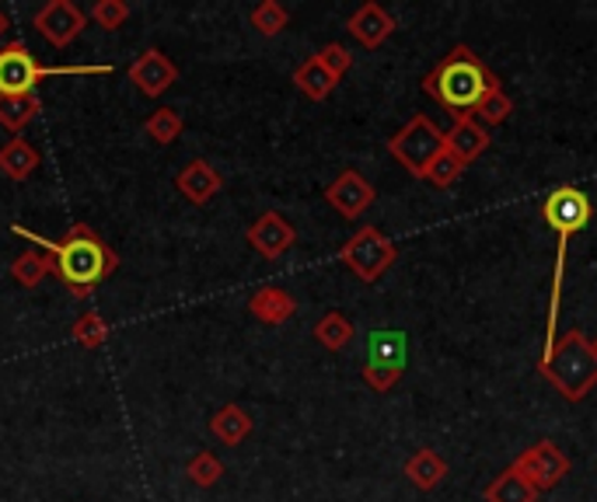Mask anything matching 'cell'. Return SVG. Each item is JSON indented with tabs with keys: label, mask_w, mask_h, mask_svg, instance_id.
I'll return each instance as SVG.
<instances>
[{
	"label": "cell",
	"mask_w": 597,
	"mask_h": 502,
	"mask_svg": "<svg viewBox=\"0 0 597 502\" xmlns=\"http://www.w3.org/2000/svg\"><path fill=\"white\" fill-rule=\"evenodd\" d=\"M11 235L25 238L39 251H46L52 262V276H57L77 300L92 297L119 268V255L98 238V230L92 224H70L67 235L57 241L35 235V230H25L22 224H14Z\"/></svg>",
	"instance_id": "cell-1"
},
{
	"label": "cell",
	"mask_w": 597,
	"mask_h": 502,
	"mask_svg": "<svg viewBox=\"0 0 597 502\" xmlns=\"http://www.w3.org/2000/svg\"><path fill=\"white\" fill-rule=\"evenodd\" d=\"M541 217L556 230V265H552V294L546 308V338H541V356H546L559 338V308H563V276H566V251L570 241L581 235L594 217V203L584 189L576 186H556L546 203H541Z\"/></svg>",
	"instance_id": "cell-2"
},
{
	"label": "cell",
	"mask_w": 597,
	"mask_h": 502,
	"mask_svg": "<svg viewBox=\"0 0 597 502\" xmlns=\"http://www.w3.org/2000/svg\"><path fill=\"white\" fill-rule=\"evenodd\" d=\"M497 87H503L500 77L468 46H454L430 74H423V92L441 101L454 119L471 116Z\"/></svg>",
	"instance_id": "cell-3"
},
{
	"label": "cell",
	"mask_w": 597,
	"mask_h": 502,
	"mask_svg": "<svg viewBox=\"0 0 597 502\" xmlns=\"http://www.w3.org/2000/svg\"><path fill=\"white\" fill-rule=\"evenodd\" d=\"M538 373L563 394L566 402H584L597 387V352L581 328L556 338V346L538 356Z\"/></svg>",
	"instance_id": "cell-4"
},
{
	"label": "cell",
	"mask_w": 597,
	"mask_h": 502,
	"mask_svg": "<svg viewBox=\"0 0 597 502\" xmlns=\"http://www.w3.org/2000/svg\"><path fill=\"white\" fill-rule=\"evenodd\" d=\"M74 74H112V67H43L25 43H8L0 49V95H35L39 81Z\"/></svg>",
	"instance_id": "cell-5"
},
{
	"label": "cell",
	"mask_w": 597,
	"mask_h": 502,
	"mask_svg": "<svg viewBox=\"0 0 597 502\" xmlns=\"http://www.w3.org/2000/svg\"><path fill=\"white\" fill-rule=\"evenodd\" d=\"M447 151V133L430 116H413L402 130L389 140V154L406 168L413 178H427L430 165Z\"/></svg>",
	"instance_id": "cell-6"
},
{
	"label": "cell",
	"mask_w": 597,
	"mask_h": 502,
	"mask_svg": "<svg viewBox=\"0 0 597 502\" xmlns=\"http://www.w3.org/2000/svg\"><path fill=\"white\" fill-rule=\"evenodd\" d=\"M406 360H409V343L406 335L398 328H378L367 338V363H363V384L378 391V394H389L402 373H406Z\"/></svg>",
	"instance_id": "cell-7"
},
{
	"label": "cell",
	"mask_w": 597,
	"mask_h": 502,
	"mask_svg": "<svg viewBox=\"0 0 597 502\" xmlns=\"http://www.w3.org/2000/svg\"><path fill=\"white\" fill-rule=\"evenodd\" d=\"M395 255H398L395 241L384 235V230L371 227V224L360 227L357 235L339 248V262L363 283H374V279H381L384 273H389Z\"/></svg>",
	"instance_id": "cell-8"
},
{
	"label": "cell",
	"mask_w": 597,
	"mask_h": 502,
	"mask_svg": "<svg viewBox=\"0 0 597 502\" xmlns=\"http://www.w3.org/2000/svg\"><path fill=\"white\" fill-rule=\"evenodd\" d=\"M514 471L541 495V492L556 489L559 481L570 475V457L559 451L556 440H538L528 446V451H521L514 457Z\"/></svg>",
	"instance_id": "cell-9"
},
{
	"label": "cell",
	"mask_w": 597,
	"mask_h": 502,
	"mask_svg": "<svg viewBox=\"0 0 597 502\" xmlns=\"http://www.w3.org/2000/svg\"><path fill=\"white\" fill-rule=\"evenodd\" d=\"M87 25V14L74 0H46V4L32 14V28L43 35L52 49H67Z\"/></svg>",
	"instance_id": "cell-10"
},
{
	"label": "cell",
	"mask_w": 597,
	"mask_h": 502,
	"mask_svg": "<svg viewBox=\"0 0 597 502\" xmlns=\"http://www.w3.org/2000/svg\"><path fill=\"white\" fill-rule=\"evenodd\" d=\"M374 200H378L374 186L367 182V178H363L360 171H354V168L339 171V175L325 186V203H329L332 210H336L339 217H346V220L363 217V213L374 206Z\"/></svg>",
	"instance_id": "cell-11"
},
{
	"label": "cell",
	"mask_w": 597,
	"mask_h": 502,
	"mask_svg": "<svg viewBox=\"0 0 597 502\" xmlns=\"http://www.w3.org/2000/svg\"><path fill=\"white\" fill-rule=\"evenodd\" d=\"M244 241H249L266 262H276L279 255H287V251L297 244V230L284 213L266 210L262 217H255L249 224V230H244Z\"/></svg>",
	"instance_id": "cell-12"
},
{
	"label": "cell",
	"mask_w": 597,
	"mask_h": 502,
	"mask_svg": "<svg viewBox=\"0 0 597 502\" xmlns=\"http://www.w3.org/2000/svg\"><path fill=\"white\" fill-rule=\"evenodd\" d=\"M127 77L130 84H136V92L140 95H147V98H162L168 87L179 81V67H175L162 49H144L140 57L133 60V67L127 70Z\"/></svg>",
	"instance_id": "cell-13"
},
{
	"label": "cell",
	"mask_w": 597,
	"mask_h": 502,
	"mask_svg": "<svg viewBox=\"0 0 597 502\" xmlns=\"http://www.w3.org/2000/svg\"><path fill=\"white\" fill-rule=\"evenodd\" d=\"M175 189H179L182 200H189L192 206H206L214 195H220L224 189V175L210 165V160L203 157H192L186 160V165L179 168V175H175Z\"/></svg>",
	"instance_id": "cell-14"
},
{
	"label": "cell",
	"mask_w": 597,
	"mask_h": 502,
	"mask_svg": "<svg viewBox=\"0 0 597 502\" xmlns=\"http://www.w3.org/2000/svg\"><path fill=\"white\" fill-rule=\"evenodd\" d=\"M346 28H349V35H354V39L363 49H378V46H384L395 35V17L371 0V4H360L354 14H349Z\"/></svg>",
	"instance_id": "cell-15"
},
{
	"label": "cell",
	"mask_w": 597,
	"mask_h": 502,
	"mask_svg": "<svg viewBox=\"0 0 597 502\" xmlns=\"http://www.w3.org/2000/svg\"><path fill=\"white\" fill-rule=\"evenodd\" d=\"M249 314L262 325H284L297 314V300L284 290V286H259L249 297Z\"/></svg>",
	"instance_id": "cell-16"
},
{
	"label": "cell",
	"mask_w": 597,
	"mask_h": 502,
	"mask_svg": "<svg viewBox=\"0 0 597 502\" xmlns=\"http://www.w3.org/2000/svg\"><path fill=\"white\" fill-rule=\"evenodd\" d=\"M489 130L486 125H479L471 116H462L454 119V125L447 130V151L462 160V165H468V160H476L489 151Z\"/></svg>",
	"instance_id": "cell-17"
},
{
	"label": "cell",
	"mask_w": 597,
	"mask_h": 502,
	"mask_svg": "<svg viewBox=\"0 0 597 502\" xmlns=\"http://www.w3.org/2000/svg\"><path fill=\"white\" fill-rule=\"evenodd\" d=\"M252 416L241 405H220L214 416H210V437L220 440L224 446H238L252 437Z\"/></svg>",
	"instance_id": "cell-18"
},
{
	"label": "cell",
	"mask_w": 597,
	"mask_h": 502,
	"mask_svg": "<svg viewBox=\"0 0 597 502\" xmlns=\"http://www.w3.org/2000/svg\"><path fill=\"white\" fill-rule=\"evenodd\" d=\"M402 471L409 475V481H413L416 489L433 492L447 478V461L437 451H430V446H419V451H413L406 457V468H402Z\"/></svg>",
	"instance_id": "cell-19"
},
{
	"label": "cell",
	"mask_w": 597,
	"mask_h": 502,
	"mask_svg": "<svg viewBox=\"0 0 597 502\" xmlns=\"http://www.w3.org/2000/svg\"><path fill=\"white\" fill-rule=\"evenodd\" d=\"M39 165H43V157L25 136H14L0 147V171H4L11 182H25V178L39 171Z\"/></svg>",
	"instance_id": "cell-20"
},
{
	"label": "cell",
	"mask_w": 597,
	"mask_h": 502,
	"mask_svg": "<svg viewBox=\"0 0 597 502\" xmlns=\"http://www.w3.org/2000/svg\"><path fill=\"white\" fill-rule=\"evenodd\" d=\"M294 84H297V92H301L305 98L325 101V98H332V92H336L339 81L329 74L319 57H308L305 63L294 67Z\"/></svg>",
	"instance_id": "cell-21"
},
{
	"label": "cell",
	"mask_w": 597,
	"mask_h": 502,
	"mask_svg": "<svg viewBox=\"0 0 597 502\" xmlns=\"http://www.w3.org/2000/svg\"><path fill=\"white\" fill-rule=\"evenodd\" d=\"M354 335H357V325L343 311H325L319 321H314V343L325 346L329 352H343L349 343H354Z\"/></svg>",
	"instance_id": "cell-22"
},
{
	"label": "cell",
	"mask_w": 597,
	"mask_h": 502,
	"mask_svg": "<svg viewBox=\"0 0 597 502\" xmlns=\"http://www.w3.org/2000/svg\"><path fill=\"white\" fill-rule=\"evenodd\" d=\"M482 495H486V502H538V492L514 471V464L489 481Z\"/></svg>",
	"instance_id": "cell-23"
},
{
	"label": "cell",
	"mask_w": 597,
	"mask_h": 502,
	"mask_svg": "<svg viewBox=\"0 0 597 502\" xmlns=\"http://www.w3.org/2000/svg\"><path fill=\"white\" fill-rule=\"evenodd\" d=\"M39 95H0V125L11 133H22L25 125L39 116Z\"/></svg>",
	"instance_id": "cell-24"
},
{
	"label": "cell",
	"mask_w": 597,
	"mask_h": 502,
	"mask_svg": "<svg viewBox=\"0 0 597 502\" xmlns=\"http://www.w3.org/2000/svg\"><path fill=\"white\" fill-rule=\"evenodd\" d=\"M52 273V262L46 251H22L14 262H11V279L17 286H25V290H35V286H43V279Z\"/></svg>",
	"instance_id": "cell-25"
},
{
	"label": "cell",
	"mask_w": 597,
	"mask_h": 502,
	"mask_svg": "<svg viewBox=\"0 0 597 502\" xmlns=\"http://www.w3.org/2000/svg\"><path fill=\"white\" fill-rule=\"evenodd\" d=\"M186 130V119L179 116V109H154L147 119H144V133L154 140V143H162V147H168V143H175L182 136Z\"/></svg>",
	"instance_id": "cell-26"
},
{
	"label": "cell",
	"mask_w": 597,
	"mask_h": 502,
	"mask_svg": "<svg viewBox=\"0 0 597 502\" xmlns=\"http://www.w3.org/2000/svg\"><path fill=\"white\" fill-rule=\"evenodd\" d=\"M249 22L259 35H266V39H276L279 32L290 25V11L279 4V0H262V4L252 8Z\"/></svg>",
	"instance_id": "cell-27"
},
{
	"label": "cell",
	"mask_w": 597,
	"mask_h": 502,
	"mask_svg": "<svg viewBox=\"0 0 597 502\" xmlns=\"http://www.w3.org/2000/svg\"><path fill=\"white\" fill-rule=\"evenodd\" d=\"M70 335H74V343L81 349H98L109 343V321H105L98 311H84L77 321H74V328H70Z\"/></svg>",
	"instance_id": "cell-28"
},
{
	"label": "cell",
	"mask_w": 597,
	"mask_h": 502,
	"mask_svg": "<svg viewBox=\"0 0 597 502\" xmlns=\"http://www.w3.org/2000/svg\"><path fill=\"white\" fill-rule=\"evenodd\" d=\"M186 475H189L192 486L214 489L217 481L224 478V461L214 451H200V454H192V461L186 464Z\"/></svg>",
	"instance_id": "cell-29"
},
{
	"label": "cell",
	"mask_w": 597,
	"mask_h": 502,
	"mask_svg": "<svg viewBox=\"0 0 597 502\" xmlns=\"http://www.w3.org/2000/svg\"><path fill=\"white\" fill-rule=\"evenodd\" d=\"M511 116H514V98L506 95L503 87H497V92L489 95L476 112H471V119H476L479 125H486V130H493V125H503Z\"/></svg>",
	"instance_id": "cell-30"
},
{
	"label": "cell",
	"mask_w": 597,
	"mask_h": 502,
	"mask_svg": "<svg viewBox=\"0 0 597 502\" xmlns=\"http://www.w3.org/2000/svg\"><path fill=\"white\" fill-rule=\"evenodd\" d=\"M92 22L105 32H119L122 25H127V17H130V4L127 0H98V4L92 8Z\"/></svg>",
	"instance_id": "cell-31"
},
{
	"label": "cell",
	"mask_w": 597,
	"mask_h": 502,
	"mask_svg": "<svg viewBox=\"0 0 597 502\" xmlns=\"http://www.w3.org/2000/svg\"><path fill=\"white\" fill-rule=\"evenodd\" d=\"M462 171H465V165H462V160L454 157L451 151H444V154L437 157L433 165H430V171H427V178H423V182H430L433 189H447V186H454V182H458V178H462Z\"/></svg>",
	"instance_id": "cell-32"
},
{
	"label": "cell",
	"mask_w": 597,
	"mask_h": 502,
	"mask_svg": "<svg viewBox=\"0 0 597 502\" xmlns=\"http://www.w3.org/2000/svg\"><path fill=\"white\" fill-rule=\"evenodd\" d=\"M314 57L322 60V67L329 70L332 77L336 81H343L349 70H354V57H349V49L346 46H339V43H329V46H322L319 52H314Z\"/></svg>",
	"instance_id": "cell-33"
},
{
	"label": "cell",
	"mask_w": 597,
	"mask_h": 502,
	"mask_svg": "<svg viewBox=\"0 0 597 502\" xmlns=\"http://www.w3.org/2000/svg\"><path fill=\"white\" fill-rule=\"evenodd\" d=\"M8 32H11V17H8L4 11H0V39H4Z\"/></svg>",
	"instance_id": "cell-34"
},
{
	"label": "cell",
	"mask_w": 597,
	"mask_h": 502,
	"mask_svg": "<svg viewBox=\"0 0 597 502\" xmlns=\"http://www.w3.org/2000/svg\"><path fill=\"white\" fill-rule=\"evenodd\" d=\"M590 346H594V352H597V338H594V343H590Z\"/></svg>",
	"instance_id": "cell-35"
},
{
	"label": "cell",
	"mask_w": 597,
	"mask_h": 502,
	"mask_svg": "<svg viewBox=\"0 0 597 502\" xmlns=\"http://www.w3.org/2000/svg\"><path fill=\"white\" fill-rule=\"evenodd\" d=\"M538 502H541V499H538Z\"/></svg>",
	"instance_id": "cell-36"
}]
</instances>
